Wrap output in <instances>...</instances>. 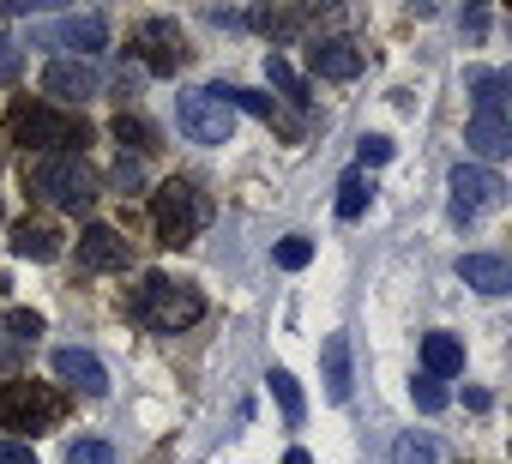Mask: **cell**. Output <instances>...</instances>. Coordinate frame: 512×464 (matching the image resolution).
Returning <instances> with one entry per match:
<instances>
[{"label": "cell", "instance_id": "obj_1", "mask_svg": "<svg viewBox=\"0 0 512 464\" xmlns=\"http://www.w3.org/2000/svg\"><path fill=\"white\" fill-rule=\"evenodd\" d=\"M199 314H205V296H199L193 284L163 278V272L139 278V290L127 296V320H139L145 332H181V326H193Z\"/></svg>", "mask_w": 512, "mask_h": 464}, {"label": "cell", "instance_id": "obj_2", "mask_svg": "<svg viewBox=\"0 0 512 464\" xmlns=\"http://www.w3.org/2000/svg\"><path fill=\"white\" fill-rule=\"evenodd\" d=\"M13 145L49 151V157H85L91 127H85V115H61L55 103H19L13 109Z\"/></svg>", "mask_w": 512, "mask_h": 464}, {"label": "cell", "instance_id": "obj_3", "mask_svg": "<svg viewBox=\"0 0 512 464\" xmlns=\"http://www.w3.org/2000/svg\"><path fill=\"white\" fill-rule=\"evenodd\" d=\"M25 181H31V193H43V199L61 205V211H91L97 193H103V175H97L85 157H37V163L25 169Z\"/></svg>", "mask_w": 512, "mask_h": 464}, {"label": "cell", "instance_id": "obj_4", "mask_svg": "<svg viewBox=\"0 0 512 464\" xmlns=\"http://www.w3.org/2000/svg\"><path fill=\"white\" fill-rule=\"evenodd\" d=\"M205 217H211V205H205V193L193 181H163L151 193V223H157L163 248H187L199 229H205Z\"/></svg>", "mask_w": 512, "mask_h": 464}, {"label": "cell", "instance_id": "obj_5", "mask_svg": "<svg viewBox=\"0 0 512 464\" xmlns=\"http://www.w3.org/2000/svg\"><path fill=\"white\" fill-rule=\"evenodd\" d=\"M175 133L193 139V145H229L235 115L223 103H211L205 91H187V97H175Z\"/></svg>", "mask_w": 512, "mask_h": 464}, {"label": "cell", "instance_id": "obj_6", "mask_svg": "<svg viewBox=\"0 0 512 464\" xmlns=\"http://www.w3.org/2000/svg\"><path fill=\"white\" fill-rule=\"evenodd\" d=\"M61 416V398L49 386H0V428L13 434H37Z\"/></svg>", "mask_w": 512, "mask_h": 464}, {"label": "cell", "instance_id": "obj_7", "mask_svg": "<svg viewBox=\"0 0 512 464\" xmlns=\"http://www.w3.org/2000/svg\"><path fill=\"white\" fill-rule=\"evenodd\" d=\"M133 61H139L145 73H175V67H187V43H181L175 19H145V25L133 31Z\"/></svg>", "mask_w": 512, "mask_h": 464}, {"label": "cell", "instance_id": "obj_8", "mask_svg": "<svg viewBox=\"0 0 512 464\" xmlns=\"http://www.w3.org/2000/svg\"><path fill=\"white\" fill-rule=\"evenodd\" d=\"M500 193H506V187H500L494 169H482V163H458V169H452V217H458V223H476L482 211H494Z\"/></svg>", "mask_w": 512, "mask_h": 464}, {"label": "cell", "instance_id": "obj_9", "mask_svg": "<svg viewBox=\"0 0 512 464\" xmlns=\"http://www.w3.org/2000/svg\"><path fill=\"white\" fill-rule=\"evenodd\" d=\"M79 266L85 272H127L133 266V242L121 236V229H109V223H91L79 236Z\"/></svg>", "mask_w": 512, "mask_h": 464}, {"label": "cell", "instance_id": "obj_10", "mask_svg": "<svg viewBox=\"0 0 512 464\" xmlns=\"http://www.w3.org/2000/svg\"><path fill=\"white\" fill-rule=\"evenodd\" d=\"M43 91H49L55 103H91V97L103 91V67H97V61H49Z\"/></svg>", "mask_w": 512, "mask_h": 464}, {"label": "cell", "instance_id": "obj_11", "mask_svg": "<svg viewBox=\"0 0 512 464\" xmlns=\"http://www.w3.org/2000/svg\"><path fill=\"white\" fill-rule=\"evenodd\" d=\"M37 43H55V49H79V61H91V55L109 43V19H103V13H73V19H61L55 31H43Z\"/></svg>", "mask_w": 512, "mask_h": 464}, {"label": "cell", "instance_id": "obj_12", "mask_svg": "<svg viewBox=\"0 0 512 464\" xmlns=\"http://www.w3.org/2000/svg\"><path fill=\"white\" fill-rule=\"evenodd\" d=\"M49 368H55V380H67V386H79V392H91V398L109 392V368H103L91 350H79V344H61V350L49 356Z\"/></svg>", "mask_w": 512, "mask_h": 464}, {"label": "cell", "instance_id": "obj_13", "mask_svg": "<svg viewBox=\"0 0 512 464\" xmlns=\"http://www.w3.org/2000/svg\"><path fill=\"white\" fill-rule=\"evenodd\" d=\"M205 97H211V103H223L229 115H235V109H247V115H260V121L284 127V133H296V127H290V115H284V103H272V97H260V91H247V85H205Z\"/></svg>", "mask_w": 512, "mask_h": 464}, {"label": "cell", "instance_id": "obj_14", "mask_svg": "<svg viewBox=\"0 0 512 464\" xmlns=\"http://www.w3.org/2000/svg\"><path fill=\"white\" fill-rule=\"evenodd\" d=\"M308 67H314V79H356L362 73V49L344 43V37H320L308 49Z\"/></svg>", "mask_w": 512, "mask_h": 464}, {"label": "cell", "instance_id": "obj_15", "mask_svg": "<svg viewBox=\"0 0 512 464\" xmlns=\"http://www.w3.org/2000/svg\"><path fill=\"white\" fill-rule=\"evenodd\" d=\"M320 368H326V398H332V404H350L356 368H350V338H344V332H332V338L320 344Z\"/></svg>", "mask_w": 512, "mask_h": 464}, {"label": "cell", "instance_id": "obj_16", "mask_svg": "<svg viewBox=\"0 0 512 464\" xmlns=\"http://www.w3.org/2000/svg\"><path fill=\"white\" fill-rule=\"evenodd\" d=\"M458 278H464L470 290H482V296H506V290H512V266H506L500 254H464V260H458Z\"/></svg>", "mask_w": 512, "mask_h": 464}, {"label": "cell", "instance_id": "obj_17", "mask_svg": "<svg viewBox=\"0 0 512 464\" xmlns=\"http://www.w3.org/2000/svg\"><path fill=\"white\" fill-rule=\"evenodd\" d=\"M458 368H464V344L452 332H428L422 338V374L428 380H452Z\"/></svg>", "mask_w": 512, "mask_h": 464}, {"label": "cell", "instance_id": "obj_18", "mask_svg": "<svg viewBox=\"0 0 512 464\" xmlns=\"http://www.w3.org/2000/svg\"><path fill=\"white\" fill-rule=\"evenodd\" d=\"M13 254H19V260H61V229L25 217V223L13 229Z\"/></svg>", "mask_w": 512, "mask_h": 464}, {"label": "cell", "instance_id": "obj_19", "mask_svg": "<svg viewBox=\"0 0 512 464\" xmlns=\"http://www.w3.org/2000/svg\"><path fill=\"white\" fill-rule=\"evenodd\" d=\"M464 145H470L476 157H506V151H512V121L476 115V121H470V133H464Z\"/></svg>", "mask_w": 512, "mask_h": 464}, {"label": "cell", "instance_id": "obj_20", "mask_svg": "<svg viewBox=\"0 0 512 464\" xmlns=\"http://www.w3.org/2000/svg\"><path fill=\"white\" fill-rule=\"evenodd\" d=\"M470 91H476V115H494V121H506V91H512V79L506 73H470Z\"/></svg>", "mask_w": 512, "mask_h": 464}, {"label": "cell", "instance_id": "obj_21", "mask_svg": "<svg viewBox=\"0 0 512 464\" xmlns=\"http://www.w3.org/2000/svg\"><path fill=\"white\" fill-rule=\"evenodd\" d=\"M272 398H278V410H284V422L290 428H302V416H308V404H302V386H296V374L290 368H272Z\"/></svg>", "mask_w": 512, "mask_h": 464}, {"label": "cell", "instance_id": "obj_22", "mask_svg": "<svg viewBox=\"0 0 512 464\" xmlns=\"http://www.w3.org/2000/svg\"><path fill=\"white\" fill-rule=\"evenodd\" d=\"M266 79H272V85H278L296 109H308V103H314V97H308V85H302V73H296L284 55H266Z\"/></svg>", "mask_w": 512, "mask_h": 464}, {"label": "cell", "instance_id": "obj_23", "mask_svg": "<svg viewBox=\"0 0 512 464\" xmlns=\"http://www.w3.org/2000/svg\"><path fill=\"white\" fill-rule=\"evenodd\" d=\"M368 193H374V187L362 181V169H350V175L338 181V217H344V223H356V217L368 211Z\"/></svg>", "mask_w": 512, "mask_h": 464}, {"label": "cell", "instance_id": "obj_24", "mask_svg": "<svg viewBox=\"0 0 512 464\" xmlns=\"http://www.w3.org/2000/svg\"><path fill=\"white\" fill-rule=\"evenodd\" d=\"M392 464H440V458H434V440L428 434H398Z\"/></svg>", "mask_w": 512, "mask_h": 464}, {"label": "cell", "instance_id": "obj_25", "mask_svg": "<svg viewBox=\"0 0 512 464\" xmlns=\"http://www.w3.org/2000/svg\"><path fill=\"white\" fill-rule=\"evenodd\" d=\"M115 139L133 145V151H157V133H151V121H139V115H121V121H115Z\"/></svg>", "mask_w": 512, "mask_h": 464}, {"label": "cell", "instance_id": "obj_26", "mask_svg": "<svg viewBox=\"0 0 512 464\" xmlns=\"http://www.w3.org/2000/svg\"><path fill=\"white\" fill-rule=\"evenodd\" d=\"M272 260H278L284 272H302V266L314 260V242H308V236H284V242L272 248Z\"/></svg>", "mask_w": 512, "mask_h": 464}, {"label": "cell", "instance_id": "obj_27", "mask_svg": "<svg viewBox=\"0 0 512 464\" xmlns=\"http://www.w3.org/2000/svg\"><path fill=\"white\" fill-rule=\"evenodd\" d=\"M410 398H416V410H422V416H440V410H446V386H440V380H428V374H422V380H410Z\"/></svg>", "mask_w": 512, "mask_h": 464}, {"label": "cell", "instance_id": "obj_28", "mask_svg": "<svg viewBox=\"0 0 512 464\" xmlns=\"http://www.w3.org/2000/svg\"><path fill=\"white\" fill-rule=\"evenodd\" d=\"M0 326H7L19 344H31V338H43V314H31V308H13L7 320H0Z\"/></svg>", "mask_w": 512, "mask_h": 464}, {"label": "cell", "instance_id": "obj_29", "mask_svg": "<svg viewBox=\"0 0 512 464\" xmlns=\"http://www.w3.org/2000/svg\"><path fill=\"white\" fill-rule=\"evenodd\" d=\"M392 151H398V145H392L386 133H368V139L356 145V157H362V169H380V163H392Z\"/></svg>", "mask_w": 512, "mask_h": 464}, {"label": "cell", "instance_id": "obj_30", "mask_svg": "<svg viewBox=\"0 0 512 464\" xmlns=\"http://www.w3.org/2000/svg\"><path fill=\"white\" fill-rule=\"evenodd\" d=\"M247 25H260L266 37H290V31H302V13H253Z\"/></svg>", "mask_w": 512, "mask_h": 464}, {"label": "cell", "instance_id": "obj_31", "mask_svg": "<svg viewBox=\"0 0 512 464\" xmlns=\"http://www.w3.org/2000/svg\"><path fill=\"white\" fill-rule=\"evenodd\" d=\"M67 464H115V446H109V440H79V446L67 452Z\"/></svg>", "mask_w": 512, "mask_h": 464}, {"label": "cell", "instance_id": "obj_32", "mask_svg": "<svg viewBox=\"0 0 512 464\" xmlns=\"http://www.w3.org/2000/svg\"><path fill=\"white\" fill-rule=\"evenodd\" d=\"M19 67H25V61H19V43H13V37H0V85H13Z\"/></svg>", "mask_w": 512, "mask_h": 464}, {"label": "cell", "instance_id": "obj_33", "mask_svg": "<svg viewBox=\"0 0 512 464\" xmlns=\"http://www.w3.org/2000/svg\"><path fill=\"white\" fill-rule=\"evenodd\" d=\"M115 187H121V193H139V187H145V169H139L133 157H121V163H115Z\"/></svg>", "mask_w": 512, "mask_h": 464}, {"label": "cell", "instance_id": "obj_34", "mask_svg": "<svg viewBox=\"0 0 512 464\" xmlns=\"http://www.w3.org/2000/svg\"><path fill=\"white\" fill-rule=\"evenodd\" d=\"M0 464H37V452L19 446V440H0Z\"/></svg>", "mask_w": 512, "mask_h": 464}, {"label": "cell", "instance_id": "obj_35", "mask_svg": "<svg viewBox=\"0 0 512 464\" xmlns=\"http://www.w3.org/2000/svg\"><path fill=\"white\" fill-rule=\"evenodd\" d=\"M19 362H25V350H19V344H7V338H0V368H7V374H13Z\"/></svg>", "mask_w": 512, "mask_h": 464}, {"label": "cell", "instance_id": "obj_36", "mask_svg": "<svg viewBox=\"0 0 512 464\" xmlns=\"http://www.w3.org/2000/svg\"><path fill=\"white\" fill-rule=\"evenodd\" d=\"M284 464H314V458H308V452H302V446H296V452H290V458H284Z\"/></svg>", "mask_w": 512, "mask_h": 464}, {"label": "cell", "instance_id": "obj_37", "mask_svg": "<svg viewBox=\"0 0 512 464\" xmlns=\"http://www.w3.org/2000/svg\"><path fill=\"white\" fill-rule=\"evenodd\" d=\"M145 464H169V452H151V458H145Z\"/></svg>", "mask_w": 512, "mask_h": 464}]
</instances>
